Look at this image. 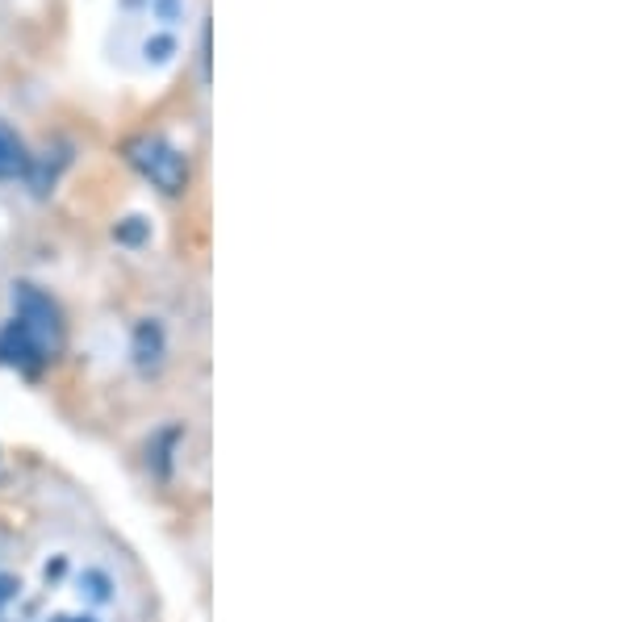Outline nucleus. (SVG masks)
Here are the masks:
<instances>
[{
  "label": "nucleus",
  "instance_id": "obj_2",
  "mask_svg": "<svg viewBox=\"0 0 627 622\" xmlns=\"http://www.w3.org/2000/svg\"><path fill=\"white\" fill-rule=\"evenodd\" d=\"M13 318L26 326L29 334L38 339V347L47 355H55L63 347V309L51 293H42L38 284H13Z\"/></svg>",
  "mask_w": 627,
  "mask_h": 622
},
{
  "label": "nucleus",
  "instance_id": "obj_8",
  "mask_svg": "<svg viewBox=\"0 0 627 622\" xmlns=\"http://www.w3.org/2000/svg\"><path fill=\"white\" fill-rule=\"evenodd\" d=\"M176 443H180V427H167L151 439V447H147V464H151V472L167 481L172 477V460H176Z\"/></svg>",
  "mask_w": 627,
  "mask_h": 622
},
{
  "label": "nucleus",
  "instance_id": "obj_7",
  "mask_svg": "<svg viewBox=\"0 0 627 622\" xmlns=\"http://www.w3.org/2000/svg\"><path fill=\"white\" fill-rule=\"evenodd\" d=\"M29 167V147L26 138L17 135L4 117H0V185H9V180H22Z\"/></svg>",
  "mask_w": 627,
  "mask_h": 622
},
{
  "label": "nucleus",
  "instance_id": "obj_6",
  "mask_svg": "<svg viewBox=\"0 0 627 622\" xmlns=\"http://www.w3.org/2000/svg\"><path fill=\"white\" fill-rule=\"evenodd\" d=\"M51 155H55V160H47V151H42V155H29V167H26V176H22V180L29 185L34 196H47V192L55 189L59 172L72 163V147H67V142H59Z\"/></svg>",
  "mask_w": 627,
  "mask_h": 622
},
{
  "label": "nucleus",
  "instance_id": "obj_9",
  "mask_svg": "<svg viewBox=\"0 0 627 622\" xmlns=\"http://www.w3.org/2000/svg\"><path fill=\"white\" fill-rule=\"evenodd\" d=\"M147 234H151L147 217H122V221L113 226V239H117L122 246H142L147 243Z\"/></svg>",
  "mask_w": 627,
  "mask_h": 622
},
{
  "label": "nucleus",
  "instance_id": "obj_3",
  "mask_svg": "<svg viewBox=\"0 0 627 622\" xmlns=\"http://www.w3.org/2000/svg\"><path fill=\"white\" fill-rule=\"evenodd\" d=\"M47 359H51V355L38 347V339H34L17 318H9V322L0 326V364H4V368H17V372L34 377Z\"/></svg>",
  "mask_w": 627,
  "mask_h": 622
},
{
  "label": "nucleus",
  "instance_id": "obj_4",
  "mask_svg": "<svg viewBox=\"0 0 627 622\" xmlns=\"http://www.w3.org/2000/svg\"><path fill=\"white\" fill-rule=\"evenodd\" d=\"M130 359L142 377H160L167 364V330L160 318H142L130 334Z\"/></svg>",
  "mask_w": 627,
  "mask_h": 622
},
{
  "label": "nucleus",
  "instance_id": "obj_11",
  "mask_svg": "<svg viewBox=\"0 0 627 622\" xmlns=\"http://www.w3.org/2000/svg\"><path fill=\"white\" fill-rule=\"evenodd\" d=\"M17 589H22V585H17V576H9V572H0V614H4V606H9L13 597H17Z\"/></svg>",
  "mask_w": 627,
  "mask_h": 622
},
{
  "label": "nucleus",
  "instance_id": "obj_5",
  "mask_svg": "<svg viewBox=\"0 0 627 622\" xmlns=\"http://www.w3.org/2000/svg\"><path fill=\"white\" fill-rule=\"evenodd\" d=\"M135 54L142 72H167V67L180 59V34H172V29H147V34H138Z\"/></svg>",
  "mask_w": 627,
  "mask_h": 622
},
{
  "label": "nucleus",
  "instance_id": "obj_10",
  "mask_svg": "<svg viewBox=\"0 0 627 622\" xmlns=\"http://www.w3.org/2000/svg\"><path fill=\"white\" fill-rule=\"evenodd\" d=\"M80 589H84L88 597H92L97 606H101V601H110V597H113V594H110V589H113L110 576H105L101 569H88V572H84V576H80Z\"/></svg>",
  "mask_w": 627,
  "mask_h": 622
},
{
  "label": "nucleus",
  "instance_id": "obj_1",
  "mask_svg": "<svg viewBox=\"0 0 627 622\" xmlns=\"http://www.w3.org/2000/svg\"><path fill=\"white\" fill-rule=\"evenodd\" d=\"M122 151H126L130 167H135L151 189H160L164 196H180V192H189V180H192L189 155H185L176 142H167L164 135L126 138Z\"/></svg>",
  "mask_w": 627,
  "mask_h": 622
}]
</instances>
